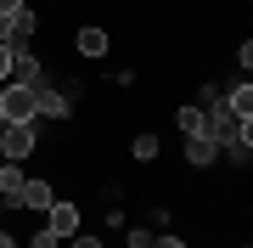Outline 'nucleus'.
Here are the masks:
<instances>
[{
    "mask_svg": "<svg viewBox=\"0 0 253 248\" xmlns=\"http://www.w3.org/2000/svg\"><path fill=\"white\" fill-rule=\"evenodd\" d=\"M6 23H11V17H0V46H6Z\"/></svg>",
    "mask_w": 253,
    "mask_h": 248,
    "instance_id": "obj_24",
    "label": "nucleus"
},
{
    "mask_svg": "<svg viewBox=\"0 0 253 248\" xmlns=\"http://www.w3.org/2000/svg\"><path fill=\"white\" fill-rule=\"evenodd\" d=\"M129 152H135L141 164H146V158H158V136H135V147H129Z\"/></svg>",
    "mask_w": 253,
    "mask_h": 248,
    "instance_id": "obj_13",
    "label": "nucleus"
},
{
    "mask_svg": "<svg viewBox=\"0 0 253 248\" xmlns=\"http://www.w3.org/2000/svg\"><path fill=\"white\" fill-rule=\"evenodd\" d=\"M236 147H248V152H253V119H242V141H236Z\"/></svg>",
    "mask_w": 253,
    "mask_h": 248,
    "instance_id": "obj_18",
    "label": "nucleus"
},
{
    "mask_svg": "<svg viewBox=\"0 0 253 248\" xmlns=\"http://www.w3.org/2000/svg\"><path fill=\"white\" fill-rule=\"evenodd\" d=\"M23 186H28V175L6 158V164H0V198H6V203H23Z\"/></svg>",
    "mask_w": 253,
    "mask_h": 248,
    "instance_id": "obj_7",
    "label": "nucleus"
},
{
    "mask_svg": "<svg viewBox=\"0 0 253 248\" xmlns=\"http://www.w3.org/2000/svg\"><path fill=\"white\" fill-rule=\"evenodd\" d=\"M208 136H214L219 147H236V141H242V119H236L225 101H219V107H208Z\"/></svg>",
    "mask_w": 253,
    "mask_h": 248,
    "instance_id": "obj_4",
    "label": "nucleus"
},
{
    "mask_svg": "<svg viewBox=\"0 0 253 248\" xmlns=\"http://www.w3.org/2000/svg\"><path fill=\"white\" fill-rule=\"evenodd\" d=\"M225 107L236 113V119H253V79H242V85H231V91H225Z\"/></svg>",
    "mask_w": 253,
    "mask_h": 248,
    "instance_id": "obj_8",
    "label": "nucleus"
},
{
    "mask_svg": "<svg viewBox=\"0 0 253 248\" xmlns=\"http://www.w3.org/2000/svg\"><path fill=\"white\" fill-rule=\"evenodd\" d=\"M23 11V0H0V17H17Z\"/></svg>",
    "mask_w": 253,
    "mask_h": 248,
    "instance_id": "obj_20",
    "label": "nucleus"
},
{
    "mask_svg": "<svg viewBox=\"0 0 253 248\" xmlns=\"http://www.w3.org/2000/svg\"><path fill=\"white\" fill-rule=\"evenodd\" d=\"M0 248H17V237H6V231H0Z\"/></svg>",
    "mask_w": 253,
    "mask_h": 248,
    "instance_id": "obj_23",
    "label": "nucleus"
},
{
    "mask_svg": "<svg viewBox=\"0 0 253 248\" xmlns=\"http://www.w3.org/2000/svg\"><path fill=\"white\" fill-rule=\"evenodd\" d=\"M34 141H40V130H34V124H6V130H0V158L23 164V158L34 152Z\"/></svg>",
    "mask_w": 253,
    "mask_h": 248,
    "instance_id": "obj_3",
    "label": "nucleus"
},
{
    "mask_svg": "<svg viewBox=\"0 0 253 248\" xmlns=\"http://www.w3.org/2000/svg\"><path fill=\"white\" fill-rule=\"evenodd\" d=\"M28 40H34V11H28V6H23V11H17V17H11V23H6V46H28Z\"/></svg>",
    "mask_w": 253,
    "mask_h": 248,
    "instance_id": "obj_9",
    "label": "nucleus"
},
{
    "mask_svg": "<svg viewBox=\"0 0 253 248\" xmlns=\"http://www.w3.org/2000/svg\"><path fill=\"white\" fill-rule=\"evenodd\" d=\"M51 203H56V192H51L45 181H28V186H23V209H40V214H45Z\"/></svg>",
    "mask_w": 253,
    "mask_h": 248,
    "instance_id": "obj_10",
    "label": "nucleus"
},
{
    "mask_svg": "<svg viewBox=\"0 0 253 248\" xmlns=\"http://www.w3.org/2000/svg\"><path fill=\"white\" fill-rule=\"evenodd\" d=\"M0 209H6V198H0Z\"/></svg>",
    "mask_w": 253,
    "mask_h": 248,
    "instance_id": "obj_25",
    "label": "nucleus"
},
{
    "mask_svg": "<svg viewBox=\"0 0 253 248\" xmlns=\"http://www.w3.org/2000/svg\"><path fill=\"white\" fill-rule=\"evenodd\" d=\"M248 248H253V243H248Z\"/></svg>",
    "mask_w": 253,
    "mask_h": 248,
    "instance_id": "obj_26",
    "label": "nucleus"
},
{
    "mask_svg": "<svg viewBox=\"0 0 253 248\" xmlns=\"http://www.w3.org/2000/svg\"><path fill=\"white\" fill-rule=\"evenodd\" d=\"M73 85H62V91H56V85H45V74L34 79V101H40V119H68L73 113Z\"/></svg>",
    "mask_w": 253,
    "mask_h": 248,
    "instance_id": "obj_2",
    "label": "nucleus"
},
{
    "mask_svg": "<svg viewBox=\"0 0 253 248\" xmlns=\"http://www.w3.org/2000/svg\"><path fill=\"white\" fill-rule=\"evenodd\" d=\"M73 46H79L84 56H101V51H107V34H101V28H79V40H73Z\"/></svg>",
    "mask_w": 253,
    "mask_h": 248,
    "instance_id": "obj_11",
    "label": "nucleus"
},
{
    "mask_svg": "<svg viewBox=\"0 0 253 248\" xmlns=\"http://www.w3.org/2000/svg\"><path fill=\"white\" fill-rule=\"evenodd\" d=\"M158 243V231H141V226H129V248H152Z\"/></svg>",
    "mask_w": 253,
    "mask_h": 248,
    "instance_id": "obj_16",
    "label": "nucleus"
},
{
    "mask_svg": "<svg viewBox=\"0 0 253 248\" xmlns=\"http://www.w3.org/2000/svg\"><path fill=\"white\" fill-rule=\"evenodd\" d=\"M45 226L56 231V237H79V209H73V203H51V209H45Z\"/></svg>",
    "mask_w": 253,
    "mask_h": 248,
    "instance_id": "obj_6",
    "label": "nucleus"
},
{
    "mask_svg": "<svg viewBox=\"0 0 253 248\" xmlns=\"http://www.w3.org/2000/svg\"><path fill=\"white\" fill-rule=\"evenodd\" d=\"M219 101H225V91H219V85H203V101H197V107L208 113V107H219Z\"/></svg>",
    "mask_w": 253,
    "mask_h": 248,
    "instance_id": "obj_15",
    "label": "nucleus"
},
{
    "mask_svg": "<svg viewBox=\"0 0 253 248\" xmlns=\"http://www.w3.org/2000/svg\"><path fill=\"white\" fill-rule=\"evenodd\" d=\"M236 56H242V68H248V74H253V40H248V46L236 51Z\"/></svg>",
    "mask_w": 253,
    "mask_h": 248,
    "instance_id": "obj_21",
    "label": "nucleus"
},
{
    "mask_svg": "<svg viewBox=\"0 0 253 248\" xmlns=\"http://www.w3.org/2000/svg\"><path fill=\"white\" fill-rule=\"evenodd\" d=\"M11 79V46H0V85Z\"/></svg>",
    "mask_w": 253,
    "mask_h": 248,
    "instance_id": "obj_17",
    "label": "nucleus"
},
{
    "mask_svg": "<svg viewBox=\"0 0 253 248\" xmlns=\"http://www.w3.org/2000/svg\"><path fill=\"white\" fill-rule=\"evenodd\" d=\"M68 248H101V237H68Z\"/></svg>",
    "mask_w": 253,
    "mask_h": 248,
    "instance_id": "obj_19",
    "label": "nucleus"
},
{
    "mask_svg": "<svg viewBox=\"0 0 253 248\" xmlns=\"http://www.w3.org/2000/svg\"><path fill=\"white\" fill-rule=\"evenodd\" d=\"M219 152H225V147H219V141L208 136V124L197 130V136H186V158H191V164H197V169H208V164H214Z\"/></svg>",
    "mask_w": 253,
    "mask_h": 248,
    "instance_id": "obj_5",
    "label": "nucleus"
},
{
    "mask_svg": "<svg viewBox=\"0 0 253 248\" xmlns=\"http://www.w3.org/2000/svg\"><path fill=\"white\" fill-rule=\"evenodd\" d=\"M0 119H6V124H34L40 119L34 85H0Z\"/></svg>",
    "mask_w": 253,
    "mask_h": 248,
    "instance_id": "obj_1",
    "label": "nucleus"
},
{
    "mask_svg": "<svg viewBox=\"0 0 253 248\" xmlns=\"http://www.w3.org/2000/svg\"><path fill=\"white\" fill-rule=\"evenodd\" d=\"M174 124H180V136H197V130L208 124V113H203V107H180V119H174Z\"/></svg>",
    "mask_w": 253,
    "mask_h": 248,
    "instance_id": "obj_12",
    "label": "nucleus"
},
{
    "mask_svg": "<svg viewBox=\"0 0 253 248\" xmlns=\"http://www.w3.org/2000/svg\"><path fill=\"white\" fill-rule=\"evenodd\" d=\"M28 248H62V237H56L51 226H40V231H34V243H28Z\"/></svg>",
    "mask_w": 253,
    "mask_h": 248,
    "instance_id": "obj_14",
    "label": "nucleus"
},
{
    "mask_svg": "<svg viewBox=\"0 0 253 248\" xmlns=\"http://www.w3.org/2000/svg\"><path fill=\"white\" fill-rule=\"evenodd\" d=\"M152 248H186V243H180V237H158Z\"/></svg>",
    "mask_w": 253,
    "mask_h": 248,
    "instance_id": "obj_22",
    "label": "nucleus"
}]
</instances>
